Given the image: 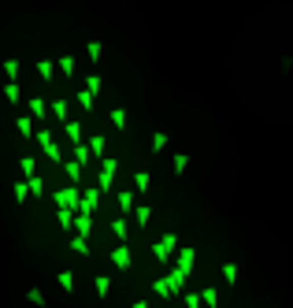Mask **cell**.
Listing matches in <instances>:
<instances>
[{"instance_id": "cell-11", "label": "cell", "mask_w": 293, "mask_h": 308, "mask_svg": "<svg viewBox=\"0 0 293 308\" xmlns=\"http://www.w3.org/2000/svg\"><path fill=\"white\" fill-rule=\"evenodd\" d=\"M119 212L122 215H134L137 212V193L134 190H119Z\"/></svg>"}, {"instance_id": "cell-15", "label": "cell", "mask_w": 293, "mask_h": 308, "mask_svg": "<svg viewBox=\"0 0 293 308\" xmlns=\"http://www.w3.org/2000/svg\"><path fill=\"white\" fill-rule=\"evenodd\" d=\"M56 64H59V74H64V78H74V67H78V64H74V56H71V52H59V56H56Z\"/></svg>"}, {"instance_id": "cell-19", "label": "cell", "mask_w": 293, "mask_h": 308, "mask_svg": "<svg viewBox=\"0 0 293 308\" xmlns=\"http://www.w3.org/2000/svg\"><path fill=\"white\" fill-rule=\"evenodd\" d=\"M167 141H171V137H167L163 130H152V137H149V149H152V156H160V152L167 149Z\"/></svg>"}, {"instance_id": "cell-39", "label": "cell", "mask_w": 293, "mask_h": 308, "mask_svg": "<svg viewBox=\"0 0 293 308\" xmlns=\"http://www.w3.org/2000/svg\"><path fill=\"white\" fill-rule=\"evenodd\" d=\"M4 74H8V82H19V59H15V56L4 59Z\"/></svg>"}, {"instance_id": "cell-43", "label": "cell", "mask_w": 293, "mask_h": 308, "mask_svg": "<svg viewBox=\"0 0 293 308\" xmlns=\"http://www.w3.org/2000/svg\"><path fill=\"white\" fill-rule=\"evenodd\" d=\"M134 308H149V304H145V301H134Z\"/></svg>"}, {"instance_id": "cell-1", "label": "cell", "mask_w": 293, "mask_h": 308, "mask_svg": "<svg viewBox=\"0 0 293 308\" xmlns=\"http://www.w3.org/2000/svg\"><path fill=\"white\" fill-rule=\"evenodd\" d=\"M175 249H182V245H178V230H163L160 241L149 245L152 260H160V264H171V260H175Z\"/></svg>"}, {"instance_id": "cell-26", "label": "cell", "mask_w": 293, "mask_h": 308, "mask_svg": "<svg viewBox=\"0 0 293 308\" xmlns=\"http://www.w3.org/2000/svg\"><path fill=\"white\" fill-rule=\"evenodd\" d=\"M74 215H78V212H67V208H56V223H59V230H74Z\"/></svg>"}, {"instance_id": "cell-32", "label": "cell", "mask_w": 293, "mask_h": 308, "mask_svg": "<svg viewBox=\"0 0 293 308\" xmlns=\"http://www.w3.org/2000/svg\"><path fill=\"white\" fill-rule=\"evenodd\" d=\"M11 193H15V204H26V201H30V182H26V178H23V182H15V190H11Z\"/></svg>"}, {"instance_id": "cell-42", "label": "cell", "mask_w": 293, "mask_h": 308, "mask_svg": "<svg viewBox=\"0 0 293 308\" xmlns=\"http://www.w3.org/2000/svg\"><path fill=\"white\" fill-rule=\"evenodd\" d=\"M26 182H30V197H45V178H41V175L26 178Z\"/></svg>"}, {"instance_id": "cell-16", "label": "cell", "mask_w": 293, "mask_h": 308, "mask_svg": "<svg viewBox=\"0 0 293 308\" xmlns=\"http://www.w3.org/2000/svg\"><path fill=\"white\" fill-rule=\"evenodd\" d=\"M93 294L100 301H108V294H112V275H97V279H93Z\"/></svg>"}, {"instance_id": "cell-33", "label": "cell", "mask_w": 293, "mask_h": 308, "mask_svg": "<svg viewBox=\"0 0 293 308\" xmlns=\"http://www.w3.org/2000/svg\"><path fill=\"white\" fill-rule=\"evenodd\" d=\"M200 301H204L208 308H219V290H215V286H204V290H200Z\"/></svg>"}, {"instance_id": "cell-14", "label": "cell", "mask_w": 293, "mask_h": 308, "mask_svg": "<svg viewBox=\"0 0 293 308\" xmlns=\"http://www.w3.org/2000/svg\"><path fill=\"white\" fill-rule=\"evenodd\" d=\"M37 74H41V82H52L56 78V59L52 56H41L37 59Z\"/></svg>"}, {"instance_id": "cell-40", "label": "cell", "mask_w": 293, "mask_h": 308, "mask_svg": "<svg viewBox=\"0 0 293 308\" xmlns=\"http://www.w3.org/2000/svg\"><path fill=\"white\" fill-rule=\"evenodd\" d=\"M71 253H74V256H89V241L74 234V238H71Z\"/></svg>"}, {"instance_id": "cell-6", "label": "cell", "mask_w": 293, "mask_h": 308, "mask_svg": "<svg viewBox=\"0 0 293 308\" xmlns=\"http://www.w3.org/2000/svg\"><path fill=\"white\" fill-rule=\"evenodd\" d=\"M108 260H112V264H115L119 271H130V268H134V253H130V245H115Z\"/></svg>"}, {"instance_id": "cell-24", "label": "cell", "mask_w": 293, "mask_h": 308, "mask_svg": "<svg viewBox=\"0 0 293 308\" xmlns=\"http://www.w3.org/2000/svg\"><path fill=\"white\" fill-rule=\"evenodd\" d=\"M74 104H78L82 112H93V108H97V97L89 93V89H78V93H74Z\"/></svg>"}, {"instance_id": "cell-34", "label": "cell", "mask_w": 293, "mask_h": 308, "mask_svg": "<svg viewBox=\"0 0 293 308\" xmlns=\"http://www.w3.org/2000/svg\"><path fill=\"white\" fill-rule=\"evenodd\" d=\"M71 160H78L82 167H89V163H93V152H89V145H74V156Z\"/></svg>"}, {"instance_id": "cell-28", "label": "cell", "mask_w": 293, "mask_h": 308, "mask_svg": "<svg viewBox=\"0 0 293 308\" xmlns=\"http://www.w3.org/2000/svg\"><path fill=\"white\" fill-rule=\"evenodd\" d=\"M30 115H34V119H45V115H49V100L30 97Z\"/></svg>"}, {"instance_id": "cell-23", "label": "cell", "mask_w": 293, "mask_h": 308, "mask_svg": "<svg viewBox=\"0 0 293 308\" xmlns=\"http://www.w3.org/2000/svg\"><path fill=\"white\" fill-rule=\"evenodd\" d=\"M15 130H19L23 137H30V141H34V137H37V127H34V122H30V115H19V119H15Z\"/></svg>"}, {"instance_id": "cell-30", "label": "cell", "mask_w": 293, "mask_h": 308, "mask_svg": "<svg viewBox=\"0 0 293 308\" xmlns=\"http://www.w3.org/2000/svg\"><path fill=\"white\" fill-rule=\"evenodd\" d=\"M26 301L34 304V308H49V297H45L37 286H30V290H26Z\"/></svg>"}, {"instance_id": "cell-10", "label": "cell", "mask_w": 293, "mask_h": 308, "mask_svg": "<svg viewBox=\"0 0 293 308\" xmlns=\"http://www.w3.org/2000/svg\"><path fill=\"white\" fill-rule=\"evenodd\" d=\"M59 171L67 175V186H78V182H82V171H86V167H82L78 160H64V163H59Z\"/></svg>"}, {"instance_id": "cell-41", "label": "cell", "mask_w": 293, "mask_h": 308, "mask_svg": "<svg viewBox=\"0 0 293 308\" xmlns=\"http://www.w3.org/2000/svg\"><path fill=\"white\" fill-rule=\"evenodd\" d=\"M100 86H104V78H100V74L93 71V74H89V78H86V86H82V89H89V93L97 97V93H100Z\"/></svg>"}, {"instance_id": "cell-36", "label": "cell", "mask_w": 293, "mask_h": 308, "mask_svg": "<svg viewBox=\"0 0 293 308\" xmlns=\"http://www.w3.org/2000/svg\"><path fill=\"white\" fill-rule=\"evenodd\" d=\"M19 171H23V178H34V175H37V160H34V156H23V160H19Z\"/></svg>"}, {"instance_id": "cell-44", "label": "cell", "mask_w": 293, "mask_h": 308, "mask_svg": "<svg viewBox=\"0 0 293 308\" xmlns=\"http://www.w3.org/2000/svg\"><path fill=\"white\" fill-rule=\"evenodd\" d=\"M178 308H186V304H178Z\"/></svg>"}, {"instance_id": "cell-27", "label": "cell", "mask_w": 293, "mask_h": 308, "mask_svg": "<svg viewBox=\"0 0 293 308\" xmlns=\"http://www.w3.org/2000/svg\"><path fill=\"white\" fill-rule=\"evenodd\" d=\"M152 186V175L149 171H134V193H149Z\"/></svg>"}, {"instance_id": "cell-37", "label": "cell", "mask_w": 293, "mask_h": 308, "mask_svg": "<svg viewBox=\"0 0 293 308\" xmlns=\"http://www.w3.org/2000/svg\"><path fill=\"white\" fill-rule=\"evenodd\" d=\"M149 219H152V208H149V204H137V212H134V227H149Z\"/></svg>"}, {"instance_id": "cell-17", "label": "cell", "mask_w": 293, "mask_h": 308, "mask_svg": "<svg viewBox=\"0 0 293 308\" xmlns=\"http://www.w3.org/2000/svg\"><path fill=\"white\" fill-rule=\"evenodd\" d=\"M89 230H93V215H74V234L89 241Z\"/></svg>"}, {"instance_id": "cell-9", "label": "cell", "mask_w": 293, "mask_h": 308, "mask_svg": "<svg viewBox=\"0 0 293 308\" xmlns=\"http://www.w3.org/2000/svg\"><path fill=\"white\" fill-rule=\"evenodd\" d=\"M112 234H115L119 245H130V219H127V215H115V219H112Z\"/></svg>"}, {"instance_id": "cell-20", "label": "cell", "mask_w": 293, "mask_h": 308, "mask_svg": "<svg viewBox=\"0 0 293 308\" xmlns=\"http://www.w3.org/2000/svg\"><path fill=\"white\" fill-rule=\"evenodd\" d=\"M152 294L163 297V301H171V297H175V290H171V282H167V275H163V279H152Z\"/></svg>"}, {"instance_id": "cell-3", "label": "cell", "mask_w": 293, "mask_h": 308, "mask_svg": "<svg viewBox=\"0 0 293 308\" xmlns=\"http://www.w3.org/2000/svg\"><path fill=\"white\" fill-rule=\"evenodd\" d=\"M34 141L41 145V152H45V156H49L52 163H64V152H59V145H56V134H52L49 127H41V130H37V137H34Z\"/></svg>"}, {"instance_id": "cell-22", "label": "cell", "mask_w": 293, "mask_h": 308, "mask_svg": "<svg viewBox=\"0 0 293 308\" xmlns=\"http://www.w3.org/2000/svg\"><path fill=\"white\" fill-rule=\"evenodd\" d=\"M64 134H67L71 145H86V141H82V122H78V119H71L67 127H64Z\"/></svg>"}, {"instance_id": "cell-7", "label": "cell", "mask_w": 293, "mask_h": 308, "mask_svg": "<svg viewBox=\"0 0 293 308\" xmlns=\"http://www.w3.org/2000/svg\"><path fill=\"white\" fill-rule=\"evenodd\" d=\"M175 260H178V264H175V268H178L182 275H190V271L197 268V249H193V245H182V249H178V256H175Z\"/></svg>"}, {"instance_id": "cell-2", "label": "cell", "mask_w": 293, "mask_h": 308, "mask_svg": "<svg viewBox=\"0 0 293 308\" xmlns=\"http://www.w3.org/2000/svg\"><path fill=\"white\" fill-rule=\"evenodd\" d=\"M115 171H119V160H115V156H104V160L97 163V190H100V193H108V190H112Z\"/></svg>"}, {"instance_id": "cell-31", "label": "cell", "mask_w": 293, "mask_h": 308, "mask_svg": "<svg viewBox=\"0 0 293 308\" xmlns=\"http://www.w3.org/2000/svg\"><path fill=\"white\" fill-rule=\"evenodd\" d=\"M186 167H190V152H175L171 171H175V175H186Z\"/></svg>"}, {"instance_id": "cell-5", "label": "cell", "mask_w": 293, "mask_h": 308, "mask_svg": "<svg viewBox=\"0 0 293 308\" xmlns=\"http://www.w3.org/2000/svg\"><path fill=\"white\" fill-rule=\"evenodd\" d=\"M100 197H104V193H100L97 186H86V190H82V208H78V215H93V212L100 208Z\"/></svg>"}, {"instance_id": "cell-18", "label": "cell", "mask_w": 293, "mask_h": 308, "mask_svg": "<svg viewBox=\"0 0 293 308\" xmlns=\"http://www.w3.org/2000/svg\"><path fill=\"white\" fill-rule=\"evenodd\" d=\"M108 122H112V127L122 134V130H127V108H119V104H115L112 112H108Z\"/></svg>"}, {"instance_id": "cell-4", "label": "cell", "mask_w": 293, "mask_h": 308, "mask_svg": "<svg viewBox=\"0 0 293 308\" xmlns=\"http://www.w3.org/2000/svg\"><path fill=\"white\" fill-rule=\"evenodd\" d=\"M56 208L78 212V208H82V190H78V186H64V190L56 193Z\"/></svg>"}, {"instance_id": "cell-21", "label": "cell", "mask_w": 293, "mask_h": 308, "mask_svg": "<svg viewBox=\"0 0 293 308\" xmlns=\"http://www.w3.org/2000/svg\"><path fill=\"white\" fill-rule=\"evenodd\" d=\"M86 52H89V64H100V59H104V41L100 37H89Z\"/></svg>"}, {"instance_id": "cell-13", "label": "cell", "mask_w": 293, "mask_h": 308, "mask_svg": "<svg viewBox=\"0 0 293 308\" xmlns=\"http://www.w3.org/2000/svg\"><path fill=\"white\" fill-rule=\"evenodd\" d=\"M167 282H171L175 297H178V294H186V282H190V275H182L178 268H171V271H167Z\"/></svg>"}, {"instance_id": "cell-38", "label": "cell", "mask_w": 293, "mask_h": 308, "mask_svg": "<svg viewBox=\"0 0 293 308\" xmlns=\"http://www.w3.org/2000/svg\"><path fill=\"white\" fill-rule=\"evenodd\" d=\"M182 304H186V308H204V301H200V290H186V294H182Z\"/></svg>"}, {"instance_id": "cell-8", "label": "cell", "mask_w": 293, "mask_h": 308, "mask_svg": "<svg viewBox=\"0 0 293 308\" xmlns=\"http://www.w3.org/2000/svg\"><path fill=\"white\" fill-rule=\"evenodd\" d=\"M49 115L59 119V127H67V122H71V100H67V97H56V100L49 104Z\"/></svg>"}, {"instance_id": "cell-12", "label": "cell", "mask_w": 293, "mask_h": 308, "mask_svg": "<svg viewBox=\"0 0 293 308\" xmlns=\"http://www.w3.org/2000/svg\"><path fill=\"white\" fill-rule=\"evenodd\" d=\"M89 152H93V160L100 163V160L108 156V137H104V134H93V137H89Z\"/></svg>"}, {"instance_id": "cell-35", "label": "cell", "mask_w": 293, "mask_h": 308, "mask_svg": "<svg viewBox=\"0 0 293 308\" xmlns=\"http://www.w3.org/2000/svg\"><path fill=\"white\" fill-rule=\"evenodd\" d=\"M19 97H23L19 82H4V100H8V104H19Z\"/></svg>"}, {"instance_id": "cell-25", "label": "cell", "mask_w": 293, "mask_h": 308, "mask_svg": "<svg viewBox=\"0 0 293 308\" xmlns=\"http://www.w3.org/2000/svg\"><path fill=\"white\" fill-rule=\"evenodd\" d=\"M219 271H223V282L226 286H238V264H234V260H223Z\"/></svg>"}, {"instance_id": "cell-29", "label": "cell", "mask_w": 293, "mask_h": 308, "mask_svg": "<svg viewBox=\"0 0 293 308\" xmlns=\"http://www.w3.org/2000/svg\"><path fill=\"white\" fill-rule=\"evenodd\" d=\"M56 282L64 294H74V271H56Z\"/></svg>"}]
</instances>
